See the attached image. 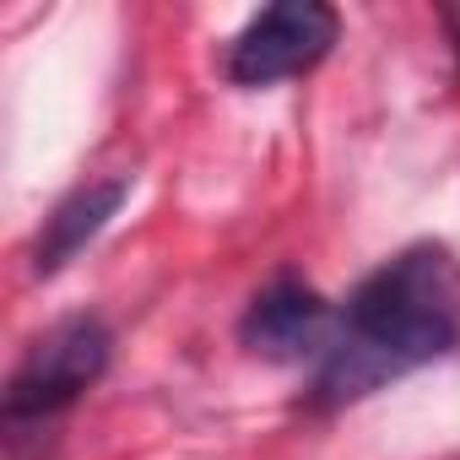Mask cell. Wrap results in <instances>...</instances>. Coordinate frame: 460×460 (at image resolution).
Segmentation results:
<instances>
[{
	"label": "cell",
	"instance_id": "obj_1",
	"mask_svg": "<svg viewBox=\"0 0 460 460\" xmlns=\"http://www.w3.org/2000/svg\"><path fill=\"white\" fill-rule=\"evenodd\" d=\"M460 352V261L444 244H411L374 266L341 304L336 341L314 363L309 401L352 406L438 358Z\"/></svg>",
	"mask_w": 460,
	"mask_h": 460
},
{
	"label": "cell",
	"instance_id": "obj_2",
	"mask_svg": "<svg viewBox=\"0 0 460 460\" xmlns=\"http://www.w3.org/2000/svg\"><path fill=\"white\" fill-rule=\"evenodd\" d=\"M109 347L114 341L98 314H71L22 352V363L6 379V411H0V428H6L17 460L28 455V438L33 449H44L55 422L98 385V374L109 368Z\"/></svg>",
	"mask_w": 460,
	"mask_h": 460
},
{
	"label": "cell",
	"instance_id": "obj_3",
	"mask_svg": "<svg viewBox=\"0 0 460 460\" xmlns=\"http://www.w3.org/2000/svg\"><path fill=\"white\" fill-rule=\"evenodd\" d=\"M336 33L341 22L331 6H320V0H282V6H266L261 17L239 28V39L227 44L222 71L234 87H277V82L314 71L331 55Z\"/></svg>",
	"mask_w": 460,
	"mask_h": 460
},
{
	"label": "cell",
	"instance_id": "obj_4",
	"mask_svg": "<svg viewBox=\"0 0 460 460\" xmlns=\"http://www.w3.org/2000/svg\"><path fill=\"white\" fill-rule=\"evenodd\" d=\"M336 320L341 309L325 293H314L298 277H277L250 298L239 320V341L266 363H320L336 341Z\"/></svg>",
	"mask_w": 460,
	"mask_h": 460
},
{
	"label": "cell",
	"instance_id": "obj_5",
	"mask_svg": "<svg viewBox=\"0 0 460 460\" xmlns=\"http://www.w3.org/2000/svg\"><path fill=\"white\" fill-rule=\"evenodd\" d=\"M125 195H130V179L125 173H114V179H93V184H82V190H71L49 217H44V227H39V239H33V277H55V271H66L103 227H109V217L125 206Z\"/></svg>",
	"mask_w": 460,
	"mask_h": 460
}]
</instances>
